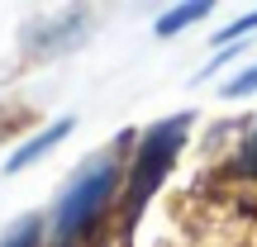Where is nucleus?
Instances as JSON below:
<instances>
[{"instance_id":"obj_1","label":"nucleus","mask_w":257,"mask_h":247,"mask_svg":"<svg viewBox=\"0 0 257 247\" xmlns=\"http://www.w3.org/2000/svg\"><path fill=\"white\" fill-rule=\"evenodd\" d=\"M114 185H119V166H114V157H95V162L86 166L72 185H67L62 204H57V219H53L57 242H62V247L81 242L86 233L95 228V219L105 214V204H110Z\"/></svg>"},{"instance_id":"obj_2","label":"nucleus","mask_w":257,"mask_h":247,"mask_svg":"<svg viewBox=\"0 0 257 247\" xmlns=\"http://www.w3.org/2000/svg\"><path fill=\"white\" fill-rule=\"evenodd\" d=\"M186 133H191V114H172V119H162V124L148 128L143 147H138V157H134V171H128L124 219H138V214H143V204L157 195V185H162L172 157L186 147Z\"/></svg>"},{"instance_id":"obj_3","label":"nucleus","mask_w":257,"mask_h":247,"mask_svg":"<svg viewBox=\"0 0 257 247\" xmlns=\"http://www.w3.org/2000/svg\"><path fill=\"white\" fill-rule=\"evenodd\" d=\"M67 133H72V119H57V124H48V128H43V133H38V138H29V143H24V147H19V152H15V157H10V162H5V166H10V171H24V166H34V162H38V157H48V152H53V147H57V143H62V138H67Z\"/></svg>"},{"instance_id":"obj_4","label":"nucleus","mask_w":257,"mask_h":247,"mask_svg":"<svg viewBox=\"0 0 257 247\" xmlns=\"http://www.w3.org/2000/svg\"><path fill=\"white\" fill-rule=\"evenodd\" d=\"M205 15H210V5H200V0H195V5H181V10H172V15H162V19H157V34H162V38H172L176 29H186L191 19H205Z\"/></svg>"},{"instance_id":"obj_5","label":"nucleus","mask_w":257,"mask_h":247,"mask_svg":"<svg viewBox=\"0 0 257 247\" xmlns=\"http://www.w3.org/2000/svg\"><path fill=\"white\" fill-rule=\"evenodd\" d=\"M38 238H43V223H38V219H24L0 247H38Z\"/></svg>"},{"instance_id":"obj_6","label":"nucleus","mask_w":257,"mask_h":247,"mask_svg":"<svg viewBox=\"0 0 257 247\" xmlns=\"http://www.w3.org/2000/svg\"><path fill=\"white\" fill-rule=\"evenodd\" d=\"M252 29H257V10H252V15H243L238 24H229V29H224V34H214V43H233V38H238V34H252Z\"/></svg>"},{"instance_id":"obj_7","label":"nucleus","mask_w":257,"mask_h":247,"mask_svg":"<svg viewBox=\"0 0 257 247\" xmlns=\"http://www.w3.org/2000/svg\"><path fill=\"white\" fill-rule=\"evenodd\" d=\"M238 171H243V176H257V133L243 143V152H238Z\"/></svg>"},{"instance_id":"obj_8","label":"nucleus","mask_w":257,"mask_h":247,"mask_svg":"<svg viewBox=\"0 0 257 247\" xmlns=\"http://www.w3.org/2000/svg\"><path fill=\"white\" fill-rule=\"evenodd\" d=\"M224 91H229V95H248V91H257V67H248L243 76H233V81L224 86Z\"/></svg>"}]
</instances>
